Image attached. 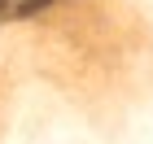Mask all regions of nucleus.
Listing matches in <instances>:
<instances>
[{
	"instance_id": "1",
	"label": "nucleus",
	"mask_w": 153,
	"mask_h": 144,
	"mask_svg": "<svg viewBox=\"0 0 153 144\" xmlns=\"http://www.w3.org/2000/svg\"><path fill=\"white\" fill-rule=\"evenodd\" d=\"M4 4H9V0H0V9H4Z\"/></svg>"
}]
</instances>
